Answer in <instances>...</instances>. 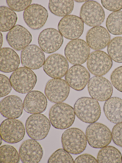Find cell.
Listing matches in <instances>:
<instances>
[{
	"mask_svg": "<svg viewBox=\"0 0 122 163\" xmlns=\"http://www.w3.org/2000/svg\"><path fill=\"white\" fill-rule=\"evenodd\" d=\"M88 0H75L76 2H86L87 1H88Z\"/></svg>",
	"mask_w": 122,
	"mask_h": 163,
	"instance_id": "40",
	"label": "cell"
},
{
	"mask_svg": "<svg viewBox=\"0 0 122 163\" xmlns=\"http://www.w3.org/2000/svg\"><path fill=\"white\" fill-rule=\"evenodd\" d=\"M113 62L108 54L102 50L92 52L87 61L88 71L93 75L102 76L111 69Z\"/></svg>",
	"mask_w": 122,
	"mask_h": 163,
	"instance_id": "12",
	"label": "cell"
},
{
	"mask_svg": "<svg viewBox=\"0 0 122 163\" xmlns=\"http://www.w3.org/2000/svg\"><path fill=\"white\" fill-rule=\"evenodd\" d=\"M6 39L9 45L14 50H22L31 42L32 37L25 28L16 25L7 33Z\"/></svg>",
	"mask_w": 122,
	"mask_h": 163,
	"instance_id": "19",
	"label": "cell"
},
{
	"mask_svg": "<svg viewBox=\"0 0 122 163\" xmlns=\"http://www.w3.org/2000/svg\"><path fill=\"white\" fill-rule=\"evenodd\" d=\"M69 63L66 57L59 54L48 56L43 66L45 72L52 78H61L65 76L69 69Z\"/></svg>",
	"mask_w": 122,
	"mask_h": 163,
	"instance_id": "15",
	"label": "cell"
},
{
	"mask_svg": "<svg viewBox=\"0 0 122 163\" xmlns=\"http://www.w3.org/2000/svg\"><path fill=\"white\" fill-rule=\"evenodd\" d=\"M64 54L70 64L81 65L87 61L90 54V48L87 43L81 39L71 40L66 45Z\"/></svg>",
	"mask_w": 122,
	"mask_h": 163,
	"instance_id": "7",
	"label": "cell"
},
{
	"mask_svg": "<svg viewBox=\"0 0 122 163\" xmlns=\"http://www.w3.org/2000/svg\"><path fill=\"white\" fill-rule=\"evenodd\" d=\"M51 125L50 120L45 115L36 113L28 117L25 126L30 138L36 140H41L45 139L48 134Z\"/></svg>",
	"mask_w": 122,
	"mask_h": 163,
	"instance_id": "5",
	"label": "cell"
},
{
	"mask_svg": "<svg viewBox=\"0 0 122 163\" xmlns=\"http://www.w3.org/2000/svg\"><path fill=\"white\" fill-rule=\"evenodd\" d=\"M108 54L112 60L118 63H122V37L112 39L107 47Z\"/></svg>",
	"mask_w": 122,
	"mask_h": 163,
	"instance_id": "30",
	"label": "cell"
},
{
	"mask_svg": "<svg viewBox=\"0 0 122 163\" xmlns=\"http://www.w3.org/2000/svg\"><path fill=\"white\" fill-rule=\"evenodd\" d=\"M86 136L89 145L94 148L108 146L112 140V132L106 125L99 123L90 124L87 128Z\"/></svg>",
	"mask_w": 122,
	"mask_h": 163,
	"instance_id": "6",
	"label": "cell"
},
{
	"mask_svg": "<svg viewBox=\"0 0 122 163\" xmlns=\"http://www.w3.org/2000/svg\"><path fill=\"white\" fill-rule=\"evenodd\" d=\"M49 163H73L74 161L70 153L63 148L57 149L49 157Z\"/></svg>",
	"mask_w": 122,
	"mask_h": 163,
	"instance_id": "32",
	"label": "cell"
},
{
	"mask_svg": "<svg viewBox=\"0 0 122 163\" xmlns=\"http://www.w3.org/2000/svg\"><path fill=\"white\" fill-rule=\"evenodd\" d=\"M110 80L113 86L122 92V65L115 69L110 76Z\"/></svg>",
	"mask_w": 122,
	"mask_h": 163,
	"instance_id": "33",
	"label": "cell"
},
{
	"mask_svg": "<svg viewBox=\"0 0 122 163\" xmlns=\"http://www.w3.org/2000/svg\"><path fill=\"white\" fill-rule=\"evenodd\" d=\"M20 59L24 67L32 70L40 69L45 61L44 52L39 46L33 44L28 45L21 51Z\"/></svg>",
	"mask_w": 122,
	"mask_h": 163,
	"instance_id": "17",
	"label": "cell"
},
{
	"mask_svg": "<svg viewBox=\"0 0 122 163\" xmlns=\"http://www.w3.org/2000/svg\"><path fill=\"white\" fill-rule=\"evenodd\" d=\"M102 5L111 11H119L122 9V0H101Z\"/></svg>",
	"mask_w": 122,
	"mask_h": 163,
	"instance_id": "37",
	"label": "cell"
},
{
	"mask_svg": "<svg viewBox=\"0 0 122 163\" xmlns=\"http://www.w3.org/2000/svg\"></svg>",
	"mask_w": 122,
	"mask_h": 163,
	"instance_id": "42",
	"label": "cell"
},
{
	"mask_svg": "<svg viewBox=\"0 0 122 163\" xmlns=\"http://www.w3.org/2000/svg\"><path fill=\"white\" fill-rule=\"evenodd\" d=\"M0 30L1 31H10L16 25L17 20L16 13L9 7H0Z\"/></svg>",
	"mask_w": 122,
	"mask_h": 163,
	"instance_id": "27",
	"label": "cell"
},
{
	"mask_svg": "<svg viewBox=\"0 0 122 163\" xmlns=\"http://www.w3.org/2000/svg\"><path fill=\"white\" fill-rule=\"evenodd\" d=\"M106 25L107 30L111 34L122 35V11L110 13L106 19Z\"/></svg>",
	"mask_w": 122,
	"mask_h": 163,
	"instance_id": "29",
	"label": "cell"
},
{
	"mask_svg": "<svg viewBox=\"0 0 122 163\" xmlns=\"http://www.w3.org/2000/svg\"><path fill=\"white\" fill-rule=\"evenodd\" d=\"M122 155L117 148L107 146L102 148L99 151L97 159L99 163H122Z\"/></svg>",
	"mask_w": 122,
	"mask_h": 163,
	"instance_id": "26",
	"label": "cell"
},
{
	"mask_svg": "<svg viewBox=\"0 0 122 163\" xmlns=\"http://www.w3.org/2000/svg\"><path fill=\"white\" fill-rule=\"evenodd\" d=\"M75 117L74 108L66 103H56L53 105L49 112V119L55 128L64 129L71 127Z\"/></svg>",
	"mask_w": 122,
	"mask_h": 163,
	"instance_id": "2",
	"label": "cell"
},
{
	"mask_svg": "<svg viewBox=\"0 0 122 163\" xmlns=\"http://www.w3.org/2000/svg\"><path fill=\"white\" fill-rule=\"evenodd\" d=\"M23 103L19 97L10 95L2 99L0 103V112L7 118L16 119L22 115Z\"/></svg>",
	"mask_w": 122,
	"mask_h": 163,
	"instance_id": "22",
	"label": "cell"
},
{
	"mask_svg": "<svg viewBox=\"0 0 122 163\" xmlns=\"http://www.w3.org/2000/svg\"><path fill=\"white\" fill-rule=\"evenodd\" d=\"M0 161L1 163H18L20 161L19 154L13 146L4 145L0 147Z\"/></svg>",
	"mask_w": 122,
	"mask_h": 163,
	"instance_id": "31",
	"label": "cell"
},
{
	"mask_svg": "<svg viewBox=\"0 0 122 163\" xmlns=\"http://www.w3.org/2000/svg\"><path fill=\"white\" fill-rule=\"evenodd\" d=\"M90 78L88 71L81 65H74L68 70L65 79L70 87L78 91L83 90L88 84Z\"/></svg>",
	"mask_w": 122,
	"mask_h": 163,
	"instance_id": "18",
	"label": "cell"
},
{
	"mask_svg": "<svg viewBox=\"0 0 122 163\" xmlns=\"http://www.w3.org/2000/svg\"><path fill=\"white\" fill-rule=\"evenodd\" d=\"M57 27L63 37L72 40L78 39L84 31V23L78 16L69 15L61 19Z\"/></svg>",
	"mask_w": 122,
	"mask_h": 163,
	"instance_id": "11",
	"label": "cell"
},
{
	"mask_svg": "<svg viewBox=\"0 0 122 163\" xmlns=\"http://www.w3.org/2000/svg\"><path fill=\"white\" fill-rule=\"evenodd\" d=\"M112 135L113 143L122 147V122L116 124L114 126L112 130Z\"/></svg>",
	"mask_w": 122,
	"mask_h": 163,
	"instance_id": "36",
	"label": "cell"
},
{
	"mask_svg": "<svg viewBox=\"0 0 122 163\" xmlns=\"http://www.w3.org/2000/svg\"><path fill=\"white\" fill-rule=\"evenodd\" d=\"M9 80L14 90L22 94L31 91L37 81L35 73L31 69L25 67L18 68L14 71Z\"/></svg>",
	"mask_w": 122,
	"mask_h": 163,
	"instance_id": "3",
	"label": "cell"
},
{
	"mask_svg": "<svg viewBox=\"0 0 122 163\" xmlns=\"http://www.w3.org/2000/svg\"><path fill=\"white\" fill-rule=\"evenodd\" d=\"M2 42H3L2 35L1 32H0V48H1L2 45Z\"/></svg>",
	"mask_w": 122,
	"mask_h": 163,
	"instance_id": "39",
	"label": "cell"
},
{
	"mask_svg": "<svg viewBox=\"0 0 122 163\" xmlns=\"http://www.w3.org/2000/svg\"><path fill=\"white\" fill-rule=\"evenodd\" d=\"M73 0H50L48 8L50 11L59 17H65L70 14L74 8Z\"/></svg>",
	"mask_w": 122,
	"mask_h": 163,
	"instance_id": "28",
	"label": "cell"
},
{
	"mask_svg": "<svg viewBox=\"0 0 122 163\" xmlns=\"http://www.w3.org/2000/svg\"><path fill=\"white\" fill-rule=\"evenodd\" d=\"M80 17L87 25L95 27L101 25L105 18L104 10L99 3L94 1H88L82 6L80 11Z\"/></svg>",
	"mask_w": 122,
	"mask_h": 163,
	"instance_id": "9",
	"label": "cell"
},
{
	"mask_svg": "<svg viewBox=\"0 0 122 163\" xmlns=\"http://www.w3.org/2000/svg\"><path fill=\"white\" fill-rule=\"evenodd\" d=\"M63 42V36L58 30L53 28H48L43 30L38 38L40 48L44 52L48 54L58 50Z\"/></svg>",
	"mask_w": 122,
	"mask_h": 163,
	"instance_id": "14",
	"label": "cell"
},
{
	"mask_svg": "<svg viewBox=\"0 0 122 163\" xmlns=\"http://www.w3.org/2000/svg\"><path fill=\"white\" fill-rule=\"evenodd\" d=\"M23 18L26 24L33 30H38L44 26L48 16L46 9L38 4H30L23 13Z\"/></svg>",
	"mask_w": 122,
	"mask_h": 163,
	"instance_id": "16",
	"label": "cell"
},
{
	"mask_svg": "<svg viewBox=\"0 0 122 163\" xmlns=\"http://www.w3.org/2000/svg\"><path fill=\"white\" fill-rule=\"evenodd\" d=\"M31 0H6L7 4L9 8L16 12H20L25 10L31 4Z\"/></svg>",
	"mask_w": 122,
	"mask_h": 163,
	"instance_id": "34",
	"label": "cell"
},
{
	"mask_svg": "<svg viewBox=\"0 0 122 163\" xmlns=\"http://www.w3.org/2000/svg\"><path fill=\"white\" fill-rule=\"evenodd\" d=\"M19 154L21 161L23 163H38L41 160L43 150L40 144L36 140L29 139L21 145Z\"/></svg>",
	"mask_w": 122,
	"mask_h": 163,
	"instance_id": "20",
	"label": "cell"
},
{
	"mask_svg": "<svg viewBox=\"0 0 122 163\" xmlns=\"http://www.w3.org/2000/svg\"><path fill=\"white\" fill-rule=\"evenodd\" d=\"M86 135L81 129L72 128L65 130L61 136L63 148L69 153L78 154L83 152L87 145Z\"/></svg>",
	"mask_w": 122,
	"mask_h": 163,
	"instance_id": "4",
	"label": "cell"
},
{
	"mask_svg": "<svg viewBox=\"0 0 122 163\" xmlns=\"http://www.w3.org/2000/svg\"><path fill=\"white\" fill-rule=\"evenodd\" d=\"M104 114L110 122L117 124L122 122V99L112 97L106 101L103 106Z\"/></svg>",
	"mask_w": 122,
	"mask_h": 163,
	"instance_id": "25",
	"label": "cell"
},
{
	"mask_svg": "<svg viewBox=\"0 0 122 163\" xmlns=\"http://www.w3.org/2000/svg\"><path fill=\"white\" fill-rule=\"evenodd\" d=\"M74 109L77 117L87 124L96 122L101 114V107L98 101L91 97H84L78 99L74 105Z\"/></svg>",
	"mask_w": 122,
	"mask_h": 163,
	"instance_id": "1",
	"label": "cell"
},
{
	"mask_svg": "<svg viewBox=\"0 0 122 163\" xmlns=\"http://www.w3.org/2000/svg\"><path fill=\"white\" fill-rule=\"evenodd\" d=\"M86 39L90 48L99 50L108 45L110 41V35L107 30L99 25L93 27L88 31Z\"/></svg>",
	"mask_w": 122,
	"mask_h": 163,
	"instance_id": "21",
	"label": "cell"
},
{
	"mask_svg": "<svg viewBox=\"0 0 122 163\" xmlns=\"http://www.w3.org/2000/svg\"><path fill=\"white\" fill-rule=\"evenodd\" d=\"M47 105L46 96L38 91H32L28 93L23 102L24 110L30 114L43 113L46 110Z\"/></svg>",
	"mask_w": 122,
	"mask_h": 163,
	"instance_id": "23",
	"label": "cell"
},
{
	"mask_svg": "<svg viewBox=\"0 0 122 163\" xmlns=\"http://www.w3.org/2000/svg\"><path fill=\"white\" fill-rule=\"evenodd\" d=\"M74 163H98L97 159L92 155L88 154H84L77 157L74 160Z\"/></svg>",
	"mask_w": 122,
	"mask_h": 163,
	"instance_id": "38",
	"label": "cell"
},
{
	"mask_svg": "<svg viewBox=\"0 0 122 163\" xmlns=\"http://www.w3.org/2000/svg\"><path fill=\"white\" fill-rule=\"evenodd\" d=\"M2 140L3 139L2 138L0 137V145H1L2 142Z\"/></svg>",
	"mask_w": 122,
	"mask_h": 163,
	"instance_id": "41",
	"label": "cell"
},
{
	"mask_svg": "<svg viewBox=\"0 0 122 163\" xmlns=\"http://www.w3.org/2000/svg\"><path fill=\"white\" fill-rule=\"evenodd\" d=\"M25 132L23 123L16 119H6L0 124V137L8 143H16L20 142L23 139Z\"/></svg>",
	"mask_w": 122,
	"mask_h": 163,
	"instance_id": "8",
	"label": "cell"
},
{
	"mask_svg": "<svg viewBox=\"0 0 122 163\" xmlns=\"http://www.w3.org/2000/svg\"><path fill=\"white\" fill-rule=\"evenodd\" d=\"M20 63L19 56L13 49L9 47L1 48L0 50V70L4 73L13 72Z\"/></svg>",
	"mask_w": 122,
	"mask_h": 163,
	"instance_id": "24",
	"label": "cell"
},
{
	"mask_svg": "<svg viewBox=\"0 0 122 163\" xmlns=\"http://www.w3.org/2000/svg\"><path fill=\"white\" fill-rule=\"evenodd\" d=\"M88 93L91 98L100 101H106L113 93L112 85L106 78L95 76L90 79L87 85Z\"/></svg>",
	"mask_w": 122,
	"mask_h": 163,
	"instance_id": "10",
	"label": "cell"
},
{
	"mask_svg": "<svg viewBox=\"0 0 122 163\" xmlns=\"http://www.w3.org/2000/svg\"><path fill=\"white\" fill-rule=\"evenodd\" d=\"M70 86L65 80L53 78L49 80L45 87L44 92L47 98L54 103L62 102L68 97Z\"/></svg>",
	"mask_w": 122,
	"mask_h": 163,
	"instance_id": "13",
	"label": "cell"
},
{
	"mask_svg": "<svg viewBox=\"0 0 122 163\" xmlns=\"http://www.w3.org/2000/svg\"><path fill=\"white\" fill-rule=\"evenodd\" d=\"M0 97L5 96L11 92L12 86L10 80L6 76L0 74Z\"/></svg>",
	"mask_w": 122,
	"mask_h": 163,
	"instance_id": "35",
	"label": "cell"
}]
</instances>
